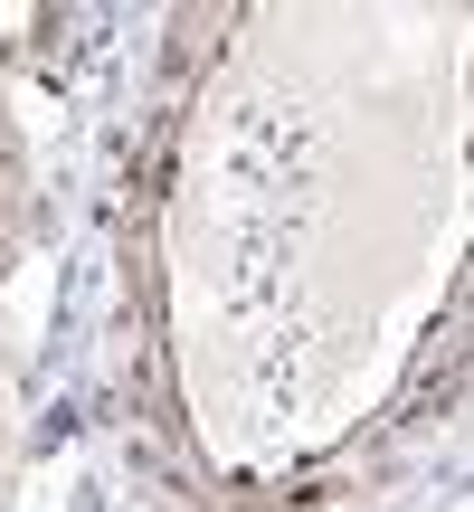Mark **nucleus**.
Listing matches in <instances>:
<instances>
[{
  "mask_svg": "<svg viewBox=\"0 0 474 512\" xmlns=\"http://www.w3.org/2000/svg\"><path fill=\"white\" fill-rule=\"evenodd\" d=\"M285 512H342V484H304V494H285Z\"/></svg>",
  "mask_w": 474,
  "mask_h": 512,
  "instance_id": "obj_1",
  "label": "nucleus"
}]
</instances>
